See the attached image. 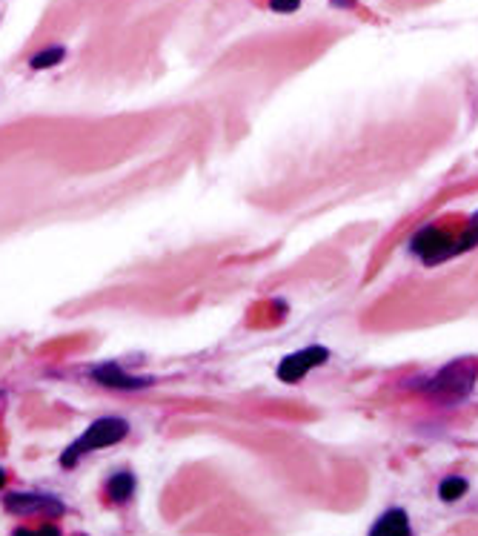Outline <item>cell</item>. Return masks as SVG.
Returning a JSON list of instances; mask_svg holds the SVG:
<instances>
[{
	"mask_svg": "<svg viewBox=\"0 0 478 536\" xmlns=\"http://www.w3.org/2000/svg\"><path fill=\"white\" fill-rule=\"evenodd\" d=\"M126 434H130V422H126V419L103 416L98 422H92L86 431L61 453V464H63V468H75V464L81 462V456L95 453L101 448H109V444H118V442L126 439Z\"/></svg>",
	"mask_w": 478,
	"mask_h": 536,
	"instance_id": "6da1fadb",
	"label": "cell"
},
{
	"mask_svg": "<svg viewBox=\"0 0 478 536\" xmlns=\"http://www.w3.org/2000/svg\"><path fill=\"white\" fill-rule=\"evenodd\" d=\"M475 373H478V365H475L473 359L450 362L447 367H441V370L435 373V376L424 385V390L430 393L433 399H441V402L464 399L467 393L473 390Z\"/></svg>",
	"mask_w": 478,
	"mask_h": 536,
	"instance_id": "7a4b0ae2",
	"label": "cell"
},
{
	"mask_svg": "<svg viewBox=\"0 0 478 536\" xmlns=\"http://www.w3.org/2000/svg\"><path fill=\"white\" fill-rule=\"evenodd\" d=\"M453 244H455V236H450L447 229L441 227H424L418 232V236L410 241V249L413 253L424 261V264H441L447 258H455L453 256Z\"/></svg>",
	"mask_w": 478,
	"mask_h": 536,
	"instance_id": "3957f363",
	"label": "cell"
},
{
	"mask_svg": "<svg viewBox=\"0 0 478 536\" xmlns=\"http://www.w3.org/2000/svg\"><path fill=\"white\" fill-rule=\"evenodd\" d=\"M327 359H329V350L327 347H318V345L304 347L298 353L287 356V359L278 365V379L287 382V385H296V382H301L307 376L309 370L327 365Z\"/></svg>",
	"mask_w": 478,
	"mask_h": 536,
	"instance_id": "277c9868",
	"label": "cell"
},
{
	"mask_svg": "<svg viewBox=\"0 0 478 536\" xmlns=\"http://www.w3.org/2000/svg\"><path fill=\"white\" fill-rule=\"evenodd\" d=\"M92 379L103 387H112V390H141V387H150L152 379H141L132 376V373H126L118 362H106L101 367L92 370Z\"/></svg>",
	"mask_w": 478,
	"mask_h": 536,
	"instance_id": "5b68a950",
	"label": "cell"
},
{
	"mask_svg": "<svg viewBox=\"0 0 478 536\" xmlns=\"http://www.w3.org/2000/svg\"><path fill=\"white\" fill-rule=\"evenodd\" d=\"M6 511L9 513H63V505L54 496L44 493H9L6 496Z\"/></svg>",
	"mask_w": 478,
	"mask_h": 536,
	"instance_id": "8992f818",
	"label": "cell"
},
{
	"mask_svg": "<svg viewBox=\"0 0 478 536\" xmlns=\"http://www.w3.org/2000/svg\"><path fill=\"white\" fill-rule=\"evenodd\" d=\"M370 536H410V520L401 508H393L373 525Z\"/></svg>",
	"mask_w": 478,
	"mask_h": 536,
	"instance_id": "52a82bcc",
	"label": "cell"
},
{
	"mask_svg": "<svg viewBox=\"0 0 478 536\" xmlns=\"http://www.w3.org/2000/svg\"><path fill=\"white\" fill-rule=\"evenodd\" d=\"M135 493V476L132 473H115L112 479H109V485H106V496L112 499V502H130Z\"/></svg>",
	"mask_w": 478,
	"mask_h": 536,
	"instance_id": "ba28073f",
	"label": "cell"
},
{
	"mask_svg": "<svg viewBox=\"0 0 478 536\" xmlns=\"http://www.w3.org/2000/svg\"><path fill=\"white\" fill-rule=\"evenodd\" d=\"M63 58H66V49L63 46H52V49L38 52V55H34L29 63H32V69H49V66H58Z\"/></svg>",
	"mask_w": 478,
	"mask_h": 536,
	"instance_id": "9c48e42d",
	"label": "cell"
},
{
	"mask_svg": "<svg viewBox=\"0 0 478 536\" xmlns=\"http://www.w3.org/2000/svg\"><path fill=\"white\" fill-rule=\"evenodd\" d=\"M467 493V482L464 479H458V476H450L441 482V488H438V496L444 499V502H455V499H462Z\"/></svg>",
	"mask_w": 478,
	"mask_h": 536,
	"instance_id": "30bf717a",
	"label": "cell"
},
{
	"mask_svg": "<svg viewBox=\"0 0 478 536\" xmlns=\"http://www.w3.org/2000/svg\"><path fill=\"white\" fill-rule=\"evenodd\" d=\"M15 536H61V528L41 525V528H17Z\"/></svg>",
	"mask_w": 478,
	"mask_h": 536,
	"instance_id": "8fae6325",
	"label": "cell"
},
{
	"mask_svg": "<svg viewBox=\"0 0 478 536\" xmlns=\"http://www.w3.org/2000/svg\"><path fill=\"white\" fill-rule=\"evenodd\" d=\"M275 12H296L301 6V0H269Z\"/></svg>",
	"mask_w": 478,
	"mask_h": 536,
	"instance_id": "7c38bea8",
	"label": "cell"
},
{
	"mask_svg": "<svg viewBox=\"0 0 478 536\" xmlns=\"http://www.w3.org/2000/svg\"><path fill=\"white\" fill-rule=\"evenodd\" d=\"M4 485H6V471L0 468V488H4Z\"/></svg>",
	"mask_w": 478,
	"mask_h": 536,
	"instance_id": "4fadbf2b",
	"label": "cell"
}]
</instances>
